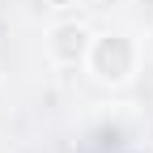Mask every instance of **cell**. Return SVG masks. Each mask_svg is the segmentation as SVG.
<instances>
[{"instance_id":"cell-1","label":"cell","mask_w":153,"mask_h":153,"mask_svg":"<svg viewBox=\"0 0 153 153\" xmlns=\"http://www.w3.org/2000/svg\"><path fill=\"white\" fill-rule=\"evenodd\" d=\"M94 64H98V72L111 76V81L128 76V68H132V47H128V38H119V34L102 38L98 51H94Z\"/></svg>"},{"instance_id":"cell-2","label":"cell","mask_w":153,"mask_h":153,"mask_svg":"<svg viewBox=\"0 0 153 153\" xmlns=\"http://www.w3.org/2000/svg\"><path fill=\"white\" fill-rule=\"evenodd\" d=\"M81 47H85V34L76 30V26H64L60 34H55V51H60L64 60H76V55H81Z\"/></svg>"},{"instance_id":"cell-3","label":"cell","mask_w":153,"mask_h":153,"mask_svg":"<svg viewBox=\"0 0 153 153\" xmlns=\"http://www.w3.org/2000/svg\"><path fill=\"white\" fill-rule=\"evenodd\" d=\"M51 4H72V0H51Z\"/></svg>"}]
</instances>
